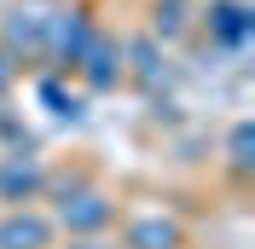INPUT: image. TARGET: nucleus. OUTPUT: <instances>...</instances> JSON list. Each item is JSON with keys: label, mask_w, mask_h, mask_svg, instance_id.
Masks as SVG:
<instances>
[{"label": "nucleus", "mask_w": 255, "mask_h": 249, "mask_svg": "<svg viewBox=\"0 0 255 249\" xmlns=\"http://www.w3.org/2000/svg\"><path fill=\"white\" fill-rule=\"evenodd\" d=\"M0 139H6V151H23V156H35V133L23 122H17L12 110H0Z\"/></svg>", "instance_id": "obj_12"}, {"label": "nucleus", "mask_w": 255, "mask_h": 249, "mask_svg": "<svg viewBox=\"0 0 255 249\" xmlns=\"http://www.w3.org/2000/svg\"><path fill=\"white\" fill-rule=\"evenodd\" d=\"M70 249H116L111 238H70Z\"/></svg>", "instance_id": "obj_14"}, {"label": "nucleus", "mask_w": 255, "mask_h": 249, "mask_svg": "<svg viewBox=\"0 0 255 249\" xmlns=\"http://www.w3.org/2000/svg\"><path fill=\"white\" fill-rule=\"evenodd\" d=\"M12 81H17V64H12V58H6V52H0V99L12 93Z\"/></svg>", "instance_id": "obj_13"}, {"label": "nucleus", "mask_w": 255, "mask_h": 249, "mask_svg": "<svg viewBox=\"0 0 255 249\" xmlns=\"http://www.w3.org/2000/svg\"><path fill=\"white\" fill-rule=\"evenodd\" d=\"M197 29L209 35V47L244 52L255 41V6H250V0H209L203 12H197Z\"/></svg>", "instance_id": "obj_4"}, {"label": "nucleus", "mask_w": 255, "mask_h": 249, "mask_svg": "<svg viewBox=\"0 0 255 249\" xmlns=\"http://www.w3.org/2000/svg\"><path fill=\"white\" fill-rule=\"evenodd\" d=\"M52 244H58V226H52L47 209L23 203V209L0 215V249H52Z\"/></svg>", "instance_id": "obj_7"}, {"label": "nucleus", "mask_w": 255, "mask_h": 249, "mask_svg": "<svg viewBox=\"0 0 255 249\" xmlns=\"http://www.w3.org/2000/svg\"><path fill=\"white\" fill-rule=\"evenodd\" d=\"M35 99H41V110H47V116H58V122H81V116H87V93H81V87H70V76H64V70H47V76L35 81Z\"/></svg>", "instance_id": "obj_9"}, {"label": "nucleus", "mask_w": 255, "mask_h": 249, "mask_svg": "<svg viewBox=\"0 0 255 249\" xmlns=\"http://www.w3.org/2000/svg\"><path fill=\"white\" fill-rule=\"evenodd\" d=\"M226 168H232V180H250L255 174V122L250 116H238L232 133H226Z\"/></svg>", "instance_id": "obj_11"}, {"label": "nucleus", "mask_w": 255, "mask_h": 249, "mask_svg": "<svg viewBox=\"0 0 255 249\" xmlns=\"http://www.w3.org/2000/svg\"><path fill=\"white\" fill-rule=\"evenodd\" d=\"M70 76H76L81 93H116V87H122V35L99 23L93 41H87V52L76 58Z\"/></svg>", "instance_id": "obj_3"}, {"label": "nucleus", "mask_w": 255, "mask_h": 249, "mask_svg": "<svg viewBox=\"0 0 255 249\" xmlns=\"http://www.w3.org/2000/svg\"><path fill=\"white\" fill-rule=\"evenodd\" d=\"M41 197H47V162L23 156V151H6L0 156V203L23 209V203H41Z\"/></svg>", "instance_id": "obj_5"}, {"label": "nucleus", "mask_w": 255, "mask_h": 249, "mask_svg": "<svg viewBox=\"0 0 255 249\" xmlns=\"http://www.w3.org/2000/svg\"><path fill=\"white\" fill-rule=\"evenodd\" d=\"M197 29V0H151V41H162V47H174V41H186V35Z\"/></svg>", "instance_id": "obj_10"}, {"label": "nucleus", "mask_w": 255, "mask_h": 249, "mask_svg": "<svg viewBox=\"0 0 255 249\" xmlns=\"http://www.w3.org/2000/svg\"><path fill=\"white\" fill-rule=\"evenodd\" d=\"M58 0H17L12 12L0 17V52L29 70V64H47V17Z\"/></svg>", "instance_id": "obj_1"}, {"label": "nucleus", "mask_w": 255, "mask_h": 249, "mask_svg": "<svg viewBox=\"0 0 255 249\" xmlns=\"http://www.w3.org/2000/svg\"><path fill=\"white\" fill-rule=\"evenodd\" d=\"M122 249H186V226L168 209H139L122 220Z\"/></svg>", "instance_id": "obj_6"}, {"label": "nucleus", "mask_w": 255, "mask_h": 249, "mask_svg": "<svg viewBox=\"0 0 255 249\" xmlns=\"http://www.w3.org/2000/svg\"><path fill=\"white\" fill-rule=\"evenodd\" d=\"M122 220V203H116V191H105V186H76L70 197H58V215H52V226L58 232H70V238H105Z\"/></svg>", "instance_id": "obj_2"}, {"label": "nucleus", "mask_w": 255, "mask_h": 249, "mask_svg": "<svg viewBox=\"0 0 255 249\" xmlns=\"http://www.w3.org/2000/svg\"><path fill=\"white\" fill-rule=\"evenodd\" d=\"M122 81H133V87H145V93H157L162 81H168L162 41H151V35H122Z\"/></svg>", "instance_id": "obj_8"}]
</instances>
